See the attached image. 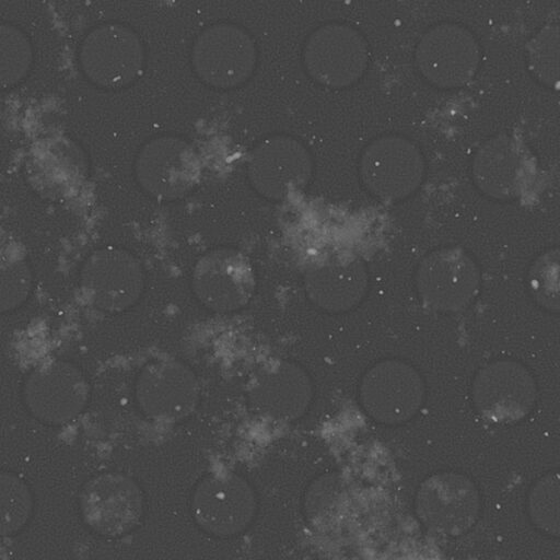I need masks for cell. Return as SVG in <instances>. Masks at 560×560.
<instances>
[{"label":"cell","mask_w":560,"mask_h":560,"mask_svg":"<svg viewBox=\"0 0 560 560\" xmlns=\"http://www.w3.org/2000/svg\"><path fill=\"white\" fill-rule=\"evenodd\" d=\"M80 65L94 84L117 89L136 81L144 69V47L128 26L105 24L91 31L83 39Z\"/></svg>","instance_id":"8"},{"label":"cell","mask_w":560,"mask_h":560,"mask_svg":"<svg viewBox=\"0 0 560 560\" xmlns=\"http://www.w3.org/2000/svg\"><path fill=\"white\" fill-rule=\"evenodd\" d=\"M136 175L151 196L161 200L178 199L198 183L200 162L195 149L185 140L160 137L140 150Z\"/></svg>","instance_id":"11"},{"label":"cell","mask_w":560,"mask_h":560,"mask_svg":"<svg viewBox=\"0 0 560 560\" xmlns=\"http://www.w3.org/2000/svg\"><path fill=\"white\" fill-rule=\"evenodd\" d=\"M480 277L469 256L457 248H443L420 264L417 287L422 303L431 310L454 313L475 300Z\"/></svg>","instance_id":"12"},{"label":"cell","mask_w":560,"mask_h":560,"mask_svg":"<svg viewBox=\"0 0 560 560\" xmlns=\"http://www.w3.org/2000/svg\"><path fill=\"white\" fill-rule=\"evenodd\" d=\"M358 399L375 422L397 425L412 419L425 400V383L420 373L399 359H384L361 377Z\"/></svg>","instance_id":"3"},{"label":"cell","mask_w":560,"mask_h":560,"mask_svg":"<svg viewBox=\"0 0 560 560\" xmlns=\"http://www.w3.org/2000/svg\"><path fill=\"white\" fill-rule=\"evenodd\" d=\"M359 174L373 196L395 202L410 196L421 185L424 160L411 141L387 136L374 140L363 150Z\"/></svg>","instance_id":"9"},{"label":"cell","mask_w":560,"mask_h":560,"mask_svg":"<svg viewBox=\"0 0 560 560\" xmlns=\"http://www.w3.org/2000/svg\"><path fill=\"white\" fill-rule=\"evenodd\" d=\"M559 474L557 470L541 476L527 495L528 516L540 532L559 537Z\"/></svg>","instance_id":"22"},{"label":"cell","mask_w":560,"mask_h":560,"mask_svg":"<svg viewBox=\"0 0 560 560\" xmlns=\"http://www.w3.org/2000/svg\"><path fill=\"white\" fill-rule=\"evenodd\" d=\"M314 387L308 373L288 360H273L249 378L247 398L253 409L275 421H294L308 409Z\"/></svg>","instance_id":"15"},{"label":"cell","mask_w":560,"mask_h":560,"mask_svg":"<svg viewBox=\"0 0 560 560\" xmlns=\"http://www.w3.org/2000/svg\"><path fill=\"white\" fill-rule=\"evenodd\" d=\"M302 58L306 72L315 81L342 88L362 74L368 56L362 38L351 27L327 24L307 37Z\"/></svg>","instance_id":"14"},{"label":"cell","mask_w":560,"mask_h":560,"mask_svg":"<svg viewBox=\"0 0 560 560\" xmlns=\"http://www.w3.org/2000/svg\"><path fill=\"white\" fill-rule=\"evenodd\" d=\"M91 387L83 371L63 359L34 368L22 385V399L37 421L60 427L75 420L86 408Z\"/></svg>","instance_id":"1"},{"label":"cell","mask_w":560,"mask_h":560,"mask_svg":"<svg viewBox=\"0 0 560 560\" xmlns=\"http://www.w3.org/2000/svg\"><path fill=\"white\" fill-rule=\"evenodd\" d=\"M418 63L428 80L444 88L465 84L474 75L478 50L464 28L435 27L419 43Z\"/></svg>","instance_id":"17"},{"label":"cell","mask_w":560,"mask_h":560,"mask_svg":"<svg viewBox=\"0 0 560 560\" xmlns=\"http://www.w3.org/2000/svg\"><path fill=\"white\" fill-rule=\"evenodd\" d=\"M78 504L84 524L97 535L110 538L131 533L144 513L141 488L121 472H102L89 479Z\"/></svg>","instance_id":"7"},{"label":"cell","mask_w":560,"mask_h":560,"mask_svg":"<svg viewBox=\"0 0 560 560\" xmlns=\"http://www.w3.org/2000/svg\"><path fill=\"white\" fill-rule=\"evenodd\" d=\"M200 386L196 374L175 359L145 364L137 376L135 397L142 413L151 420L176 422L196 408Z\"/></svg>","instance_id":"10"},{"label":"cell","mask_w":560,"mask_h":560,"mask_svg":"<svg viewBox=\"0 0 560 560\" xmlns=\"http://www.w3.org/2000/svg\"><path fill=\"white\" fill-rule=\"evenodd\" d=\"M32 63V47L16 27L0 24V89L20 82Z\"/></svg>","instance_id":"23"},{"label":"cell","mask_w":560,"mask_h":560,"mask_svg":"<svg viewBox=\"0 0 560 560\" xmlns=\"http://www.w3.org/2000/svg\"><path fill=\"white\" fill-rule=\"evenodd\" d=\"M34 497L23 478L0 470V538L21 532L32 518Z\"/></svg>","instance_id":"21"},{"label":"cell","mask_w":560,"mask_h":560,"mask_svg":"<svg viewBox=\"0 0 560 560\" xmlns=\"http://www.w3.org/2000/svg\"><path fill=\"white\" fill-rule=\"evenodd\" d=\"M192 290L209 310L235 312L250 301L255 290L250 262L235 249L210 250L194 267Z\"/></svg>","instance_id":"13"},{"label":"cell","mask_w":560,"mask_h":560,"mask_svg":"<svg viewBox=\"0 0 560 560\" xmlns=\"http://www.w3.org/2000/svg\"><path fill=\"white\" fill-rule=\"evenodd\" d=\"M257 512L250 483L232 470L208 474L196 485L190 500L195 523L207 534L231 537L243 533Z\"/></svg>","instance_id":"4"},{"label":"cell","mask_w":560,"mask_h":560,"mask_svg":"<svg viewBox=\"0 0 560 560\" xmlns=\"http://www.w3.org/2000/svg\"><path fill=\"white\" fill-rule=\"evenodd\" d=\"M538 387L532 372L514 359H497L481 366L470 386L471 405L487 421L512 424L535 408Z\"/></svg>","instance_id":"2"},{"label":"cell","mask_w":560,"mask_h":560,"mask_svg":"<svg viewBox=\"0 0 560 560\" xmlns=\"http://www.w3.org/2000/svg\"><path fill=\"white\" fill-rule=\"evenodd\" d=\"M247 172L250 183L259 194L279 200L307 183L312 161L299 141L288 136H273L252 151Z\"/></svg>","instance_id":"16"},{"label":"cell","mask_w":560,"mask_h":560,"mask_svg":"<svg viewBox=\"0 0 560 560\" xmlns=\"http://www.w3.org/2000/svg\"><path fill=\"white\" fill-rule=\"evenodd\" d=\"M308 299L330 313L347 312L365 295L368 273L362 261L351 256H331L314 265L305 276Z\"/></svg>","instance_id":"19"},{"label":"cell","mask_w":560,"mask_h":560,"mask_svg":"<svg viewBox=\"0 0 560 560\" xmlns=\"http://www.w3.org/2000/svg\"><path fill=\"white\" fill-rule=\"evenodd\" d=\"M257 47L241 26L219 23L195 39L190 63L197 78L213 89L229 90L245 83L257 66Z\"/></svg>","instance_id":"5"},{"label":"cell","mask_w":560,"mask_h":560,"mask_svg":"<svg viewBox=\"0 0 560 560\" xmlns=\"http://www.w3.org/2000/svg\"><path fill=\"white\" fill-rule=\"evenodd\" d=\"M90 285L93 304L106 312H121L133 305L143 291L140 262L121 249L100 252L93 261Z\"/></svg>","instance_id":"20"},{"label":"cell","mask_w":560,"mask_h":560,"mask_svg":"<svg viewBox=\"0 0 560 560\" xmlns=\"http://www.w3.org/2000/svg\"><path fill=\"white\" fill-rule=\"evenodd\" d=\"M415 510L430 532L457 537L469 532L478 521L481 498L477 486L466 475L439 471L420 483Z\"/></svg>","instance_id":"6"},{"label":"cell","mask_w":560,"mask_h":560,"mask_svg":"<svg viewBox=\"0 0 560 560\" xmlns=\"http://www.w3.org/2000/svg\"><path fill=\"white\" fill-rule=\"evenodd\" d=\"M532 161L526 149L512 138L488 140L477 151L472 176L477 186L498 199L514 198L525 187Z\"/></svg>","instance_id":"18"}]
</instances>
